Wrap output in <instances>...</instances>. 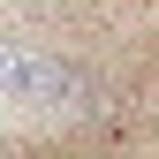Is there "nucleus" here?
<instances>
[{"instance_id": "obj_2", "label": "nucleus", "mask_w": 159, "mask_h": 159, "mask_svg": "<svg viewBox=\"0 0 159 159\" xmlns=\"http://www.w3.org/2000/svg\"><path fill=\"white\" fill-rule=\"evenodd\" d=\"M0 159H8V152H0Z\"/></svg>"}, {"instance_id": "obj_1", "label": "nucleus", "mask_w": 159, "mask_h": 159, "mask_svg": "<svg viewBox=\"0 0 159 159\" xmlns=\"http://www.w3.org/2000/svg\"><path fill=\"white\" fill-rule=\"evenodd\" d=\"M0 98H23V106H53L61 114V106H84L91 84L61 53H38V46H23V38L0 30Z\"/></svg>"}]
</instances>
